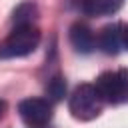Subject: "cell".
<instances>
[{
	"label": "cell",
	"instance_id": "cell-1",
	"mask_svg": "<svg viewBox=\"0 0 128 128\" xmlns=\"http://www.w3.org/2000/svg\"><path fill=\"white\" fill-rule=\"evenodd\" d=\"M40 42V30L34 24L28 26H14L10 36L0 42V58H22L36 50Z\"/></svg>",
	"mask_w": 128,
	"mask_h": 128
},
{
	"label": "cell",
	"instance_id": "cell-2",
	"mask_svg": "<svg viewBox=\"0 0 128 128\" xmlns=\"http://www.w3.org/2000/svg\"><path fill=\"white\" fill-rule=\"evenodd\" d=\"M102 106H104V100L98 94L94 84H80L72 92L70 102H68L70 114L76 120H92V118H96L102 112Z\"/></svg>",
	"mask_w": 128,
	"mask_h": 128
},
{
	"label": "cell",
	"instance_id": "cell-3",
	"mask_svg": "<svg viewBox=\"0 0 128 128\" xmlns=\"http://www.w3.org/2000/svg\"><path fill=\"white\" fill-rule=\"evenodd\" d=\"M94 86L104 102L110 104L128 102V68L100 74Z\"/></svg>",
	"mask_w": 128,
	"mask_h": 128
},
{
	"label": "cell",
	"instance_id": "cell-4",
	"mask_svg": "<svg viewBox=\"0 0 128 128\" xmlns=\"http://www.w3.org/2000/svg\"><path fill=\"white\" fill-rule=\"evenodd\" d=\"M18 112L30 128H42L52 120V104L46 98H26L18 104Z\"/></svg>",
	"mask_w": 128,
	"mask_h": 128
},
{
	"label": "cell",
	"instance_id": "cell-5",
	"mask_svg": "<svg viewBox=\"0 0 128 128\" xmlns=\"http://www.w3.org/2000/svg\"><path fill=\"white\" fill-rule=\"evenodd\" d=\"M70 44L74 46L76 52H80V54H90V52L94 50V46H96L94 32H92L86 24L76 22V24H72V28H70Z\"/></svg>",
	"mask_w": 128,
	"mask_h": 128
},
{
	"label": "cell",
	"instance_id": "cell-6",
	"mask_svg": "<svg viewBox=\"0 0 128 128\" xmlns=\"http://www.w3.org/2000/svg\"><path fill=\"white\" fill-rule=\"evenodd\" d=\"M98 46L104 54H118L122 46V28L120 24H108L98 34Z\"/></svg>",
	"mask_w": 128,
	"mask_h": 128
},
{
	"label": "cell",
	"instance_id": "cell-7",
	"mask_svg": "<svg viewBox=\"0 0 128 128\" xmlns=\"http://www.w3.org/2000/svg\"><path fill=\"white\" fill-rule=\"evenodd\" d=\"M124 0H80V8L88 16H110L122 8Z\"/></svg>",
	"mask_w": 128,
	"mask_h": 128
},
{
	"label": "cell",
	"instance_id": "cell-8",
	"mask_svg": "<svg viewBox=\"0 0 128 128\" xmlns=\"http://www.w3.org/2000/svg\"><path fill=\"white\" fill-rule=\"evenodd\" d=\"M36 14H38L36 6H34L32 2H24V4H20V6L14 10L12 22H14V26H28V24L34 22Z\"/></svg>",
	"mask_w": 128,
	"mask_h": 128
},
{
	"label": "cell",
	"instance_id": "cell-9",
	"mask_svg": "<svg viewBox=\"0 0 128 128\" xmlns=\"http://www.w3.org/2000/svg\"><path fill=\"white\" fill-rule=\"evenodd\" d=\"M66 92V82L62 76H52L46 84V94L50 96V100H62Z\"/></svg>",
	"mask_w": 128,
	"mask_h": 128
},
{
	"label": "cell",
	"instance_id": "cell-10",
	"mask_svg": "<svg viewBox=\"0 0 128 128\" xmlns=\"http://www.w3.org/2000/svg\"><path fill=\"white\" fill-rule=\"evenodd\" d=\"M122 44L128 48V26H124V28H122Z\"/></svg>",
	"mask_w": 128,
	"mask_h": 128
},
{
	"label": "cell",
	"instance_id": "cell-11",
	"mask_svg": "<svg viewBox=\"0 0 128 128\" xmlns=\"http://www.w3.org/2000/svg\"><path fill=\"white\" fill-rule=\"evenodd\" d=\"M4 112H6V102H4V100H0V118L4 116Z\"/></svg>",
	"mask_w": 128,
	"mask_h": 128
}]
</instances>
